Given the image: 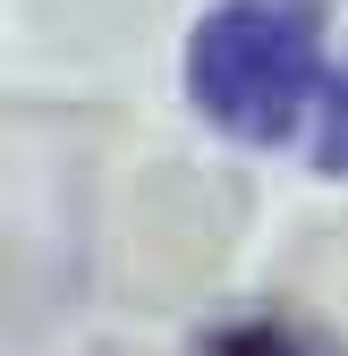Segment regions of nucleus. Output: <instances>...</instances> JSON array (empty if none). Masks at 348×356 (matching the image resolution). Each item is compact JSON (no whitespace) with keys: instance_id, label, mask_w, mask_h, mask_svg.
Returning <instances> with one entry per match:
<instances>
[{"instance_id":"nucleus-1","label":"nucleus","mask_w":348,"mask_h":356,"mask_svg":"<svg viewBox=\"0 0 348 356\" xmlns=\"http://www.w3.org/2000/svg\"><path fill=\"white\" fill-rule=\"evenodd\" d=\"M323 76L306 0H221L187 42L196 111L238 145H280Z\"/></svg>"},{"instance_id":"nucleus-2","label":"nucleus","mask_w":348,"mask_h":356,"mask_svg":"<svg viewBox=\"0 0 348 356\" xmlns=\"http://www.w3.org/2000/svg\"><path fill=\"white\" fill-rule=\"evenodd\" d=\"M315 153H323V170H340V178H348V68L331 76V102H323V145H315Z\"/></svg>"},{"instance_id":"nucleus-3","label":"nucleus","mask_w":348,"mask_h":356,"mask_svg":"<svg viewBox=\"0 0 348 356\" xmlns=\"http://www.w3.org/2000/svg\"><path fill=\"white\" fill-rule=\"evenodd\" d=\"M221 356H315L297 331H221Z\"/></svg>"}]
</instances>
